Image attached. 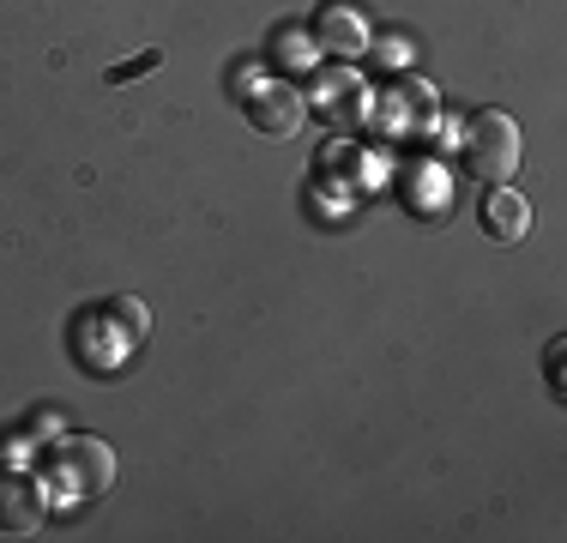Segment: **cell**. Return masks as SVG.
I'll use <instances>...</instances> for the list:
<instances>
[{
  "label": "cell",
  "mask_w": 567,
  "mask_h": 543,
  "mask_svg": "<svg viewBox=\"0 0 567 543\" xmlns=\"http://www.w3.org/2000/svg\"><path fill=\"white\" fill-rule=\"evenodd\" d=\"M465 170L477 175V182H507L513 170H519V127H513V115L502 109H483L477 121L465 127Z\"/></svg>",
  "instance_id": "cell-1"
},
{
  "label": "cell",
  "mask_w": 567,
  "mask_h": 543,
  "mask_svg": "<svg viewBox=\"0 0 567 543\" xmlns=\"http://www.w3.org/2000/svg\"><path fill=\"white\" fill-rule=\"evenodd\" d=\"M49 471H55V483L73 489V495H103V489L115 483V453L97 434H66L55 453H49Z\"/></svg>",
  "instance_id": "cell-2"
},
{
  "label": "cell",
  "mask_w": 567,
  "mask_h": 543,
  "mask_svg": "<svg viewBox=\"0 0 567 543\" xmlns=\"http://www.w3.org/2000/svg\"><path fill=\"white\" fill-rule=\"evenodd\" d=\"M49 525V489L24 471H0V532L37 537Z\"/></svg>",
  "instance_id": "cell-3"
},
{
  "label": "cell",
  "mask_w": 567,
  "mask_h": 543,
  "mask_svg": "<svg viewBox=\"0 0 567 543\" xmlns=\"http://www.w3.org/2000/svg\"><path fill=\"white\" fill-rule=\"evenodd\" d=\"M302 98H296V85H260L248 98V121L254 133H272V140H290L296 127H302Z\"/></svg>",
  "instance_id": "cell-4"
},
{
  "label": "cell",
  "mask_w": 567,
  "mask_h": 543,
  "mask_svg": "<svg viewBox=\"0 0 567 543\" xmlns=\"http://www.w3.org/2000/svg\"><path fill=\"white\" fill-rule=\"evenodd\" d=\"M483 229H489L495 242H525L532 236V199L495 182V194H483Z\"/></svg>",
  "instance_id": "cell-5"
},
{
  "label": "cell",
  "mask_w": 567,
  "mask_h": 543,
  "mask_svg": "<svg viewBox=\"0 0 567 543\" xmlns=\"http://www.w3.org/2000/svg\"><path fill=\"white\" fill-rule=\"evenodd\" d=\"M315 43L327 49V54H344V61H350V54L369 49V31H362V19L350 7H327L315 19Z\"/></svg>",
  "instance_id": "cell-6"
},
{
  "label": "cell",
  "mask_w": 567,
  "mask_h": 543,
  "mask_svg": "<svg viewBox=\"0 0 567 543\" xmlns=\"http://www.w3.org/2000/svg\"><path fill=\"white\" fill-rule=\"evenodd\" d=\"M411 212H447V175L435 170V163H416L411 170Z\"/></svg>",
  "instance_id": "cell-7"
},
{
  "label": "cell",
  "mask_w": 567,
  "mask_h": 543,
  "mask_svg": "<svg viewBox=\"0 0 567 543\" xmlns=\"http://www.w3.org/2000/svg\"><path fill=\"white\" fill-rule=\"evenodd\" d=\"M110 315L121 320V332H127V345H140V338L152 332V315H145V308L133 303V296H115V303H110Z\"/></svg>",
  "instance_id": "cell-8"
},
{
  "label": "cell",
  "mask_w": 567,
  "mask_h": 543,
  "mask_svg": "<svg viewBox=\"0 0 567 543\" xmlns=\"http://www.w3.org/2000/svg\"><path fill=\"white\" fill-rule=\"evenodd\" d=\"M164 66V49H145V54H133V61H121V66H110V79L121 85V79H140V73H157Z\"/></svg>",
  "instance_id": "cell-9"
}]
</instances>
